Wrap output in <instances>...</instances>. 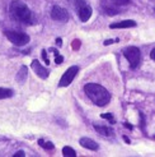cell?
<instances>
[{"label":"cell","instance_id":"obj_28","mask_svg":"<svg viewBox=\"0 0 155 157\" xmlns=\"http://www.w3.org/2000/svg\"><path fill=\"white\" fill-rule=\"evenodd\" d=\"M56 42H57L59 46H61V42H63V41H61V38H57V41H56Z\"/></svg>","mask_w":155,"mask_h":157},{"label":"cell","instance_id":"obj_10","mask_svg":"<svg viewBox=\"0 0 155 157\" xmlns=\"http://www.w3.org/2000/svg\"><path fill=\"white\" fill-rule=\"evenodd\" d=\"M79 143H80L81 147L88 148V150H90V151H98V148H99V144L96 142V140H93L90 138H87V137L80 138Z\"/></svg>","mask_w":155,"mask_h":157},{"label":"cell","instance_id":"obj_9","mask_svg":"<svg viewBox=\"0 0 155 157\" xmlns=\"http://www.w3.org/2000/svg\"><path fill=\"white\" fill-rule=\"evenodd\" d=\"M31 67H32L33 72L41 78V79H47L49 78V70L46 69L43 65L40 64V61L38 60H33L32 64H31Z\"/></svg>","mask_w":155,"mask_h":157},{"label":"cell","instance_id":"obj_26","mask_svg":"<svg viewBox=\"0 0 155 157\" xmlns=\"http://www.w3.org/2000/svg\"><path fill=\"white\" fill-rule=\"evenodd\" d=\"M123 140H125L126 143H130V139H128V138H127L126 136H123Z\"/></svg>","mask_w":155,"mask_h":157},{"label":"cell","instance_id":"obj_14","mask_svg":"<svg viewBox=\"0 0 155 157\" xmlns=\"http://www.w3.org/2000/svg\"><path fill=\"white\" fill-rule=\"evenodd\" d=\"M13 95H14L13 90L0 87V100H3V98H10V97H13Z\"/></svg>","mask_w":155,"mask_h":157},{"label":"cell","instance_id":"obj_5","mask_svg":"<svg viewBox=\"0 0 155 157\" xmlns=\"http://www.w3.org/2000/svg\"><path fill=\"white\" fill-rule=\"evenodd\" d=\"M78 72H79V67L73 65V67L69 68L66 72L63 74V77H61V79L59 82V87H67V86L74 81V78L76 77Z\"/></svg>","mask_w":155,"mask_h":157},{"label":"cell","instance_id":"obj_21","mask_svg":"<svg viewBox=\"0 0 155 157\" xmlns=\"http://www.w3.org/2000/svg\"><path fill=\"white\" fill-rule=\"evenodd\" d=\"M71 48H73V50H79V48H80V41H79V40H74L73 44H71Z\"/></svg>","mask_w":155,"mask_h":157},{"label":"cell","instance_id":"obj_7","mask_svg":"<svg viewBox=\"0 0 155 157\" xmlns=\"http://www.w3.org/2000/svg\"><path fill=\"white\" fill-rule=\"evenodd\" d=\"M102 9L108 15H117L121 13V9L117 5H114L111 0H102Z\"/></svg>","mask_w":155,"mask_h":157},{"label":"cell","instance_id":"obj_23","mask_svg":"<svg viewBox=\"0 0 155 157\" xmlns=\"http://www.w3.org/2000/svg\"><path fill=\"white\" fill-rule=\"evenodd\" d=\"M114 42H118V38H113V40H106L103 42L104 46H108V45H111V44H114Z\"/></svg>","mask_w":155,"mask_h":157},{"label":"cell","instance_id":"obj_13","mask_svg":"<svg viewBox=\"0 0 155 157\" xmlns=\"http://www.w3.org/2000/svg\"><path fill=\"white\" fill-rule=\"evenodd\" d=\"M27 73H28L27 67L26 65H22L20 69H19V72H18V74H17V81L19 83H23V82L26 81V78H27Z\"/></svg>","mask_w":155,"mask_h":157},{"label":"cell","instance_id":"obj_27","mask_svg":"<svg viewBox=\"0 0 155 157\" xmlns=\"http://www.w3.org/2000/svg\"><path fill=\"white\" fill-rule=\"evenodd\" d=\"M125 127H127L128 129H132V125H130V124H126V123H125Z\"/></svg>","mask_w":155,"mask_h":157},{"label":"cell","instance_id":"obj_20","mask_svg":"<svg viewBox=\"0 0 155 157\" xmlns=\"http://www.w3.org/2000/svg\"><path fill=\"white\" fill-rule=\"evenodd\" d=\"M100 117H102V119H107L111 124H114L116 123V119L113 117L112 114H102V115H100Z\"/></svg>","mask_w":155,"mask_h":157},{"label":"cell","instance_id":"obj_3","mask_svg":"<svg viewBox=\"0 0 155 157\" xmlns=\"http://www.w3.org/2000/svg\"><path fill=\"white\" fill-rule=\"evenodd\" d=\"M123 55L127 59V61L130 63V67L132 69H136L140 64V59H141V52L140 49L136 48V46H130V48L123 50Z\"/></svg>","mask_w":155,"mask_h":157},{"label":"cell","instance_id":"obj_19","mask_svg":"<svg viewBox=\"0 0 155 157\" xmlns=\"http://www.w3.org/2000/svg\"><path fill=\"white\" fill-rule=\"evenodd\" d=\"M111 2H112L114 5H117V6H123V5L130 4L131 0H111Z\"/></svg>","mask_w":155,"mask_h":157},{"label":"cell","instance_id":"obj_25","mask_svg":"<svg viewBox=\"0 0 155 157\" xmlns=\"http://www.w3.org/2000/svg\"><path fill=\"white\" fill-rule=\"evenodd\" d=\"M150 58H151L153 60L155 59V49H153V50H151V54H150Z\"/></svg>","mask_w":155,"mask_h":157},{"label":"cell","instance_id":"obj_18","mask_svg":"<svg viewBox=\"0 0 155 157\" xmlns=\"http://www.w3.org/2000/svg\"><path fill=\"white\" fill-rule=\"evenodd\" d=\"M52 51L55 52V63L56 64H61V63L64 61V56H61V55L59 54V51L55 50V49H52Z\"/></svg>","mask_w":155,"mask_h":157},{"label":"cell","instance_id":"obj_6","mask_svg":"<svg viewBox=\"0 0 155 157\" xmlns=\"http://www.w3.org/2000/svg\"><path fill=\"white\" fill-rule=\"evenodd\" d=\"M51 18L57 22H67L69 21V13L65 8H61L59 5L52 6L51 9Z\"/></svg>","mask_w":155,"mask_h":157},{"label":"cell","instance_id":"obj_24","mask_svg":"<svg viewBox=\"0 0 155 157\" xmlns=\"http://www.w3.org/2000/svg\"><path fill=\"white\" fill-rule=\"evenodd\" d=\"M24 151H18L17 153H14V157H24Z\"/></svg>","mask_w":155,"mask_h":157},{"label":"cell","instance_id":"obj_11","mask_svg":"<svg viewBox=\"0 0 155 157\" xmlns=\"http://www.w3.org/2000/svg\"><path fill=\"white\" fill-rule=\"evenodd\" d=\"M135 26H136L135 21L127 19V21L117 22V23H112V25H110V28H112V29H120V28H131V27H135Z\"/></svg>","mask_w":155,"mask_h":157},{"label":"cell","instance_id":"obj_1","mask_svg":"<svg viewBox=\"0 0 155 157\" xmlns=\"http://www.w3.org/2000/svg\"><path fill=\"white\" fill-rule=\"evenodd\" d=\"M84 91L87 93V96L92 100V102L96 104L99 107H103V106L108 105L111 101V93L100 84L88 83V84L84 86Z\"/></svg>","mask_w":155,"mask_h":157},{"label":"cell","instance_id":"obj_8","mask_svg":"<svg viewBox=\"0 0 155 157\" xmlns=\"http://www.w3.org/2000/svg\"><path fill=\"white\" fill-rule=\"evenodd\" d=\"M76 12H78V15H79V18H80L81 22L89 21V18L92 17V13H93L92 8H90V5H89L88 3L80 5V6L76 9Z\"/></svg>","mask_w":155,"mask_h":157},{"label":"cell","instance_id":"obj_15","mask_svg":"<svg viewBox=\"0 0 155 157\" xmlns=\"http://www.w3.org/2000/svg\"><path fill=\"white\" fill-rule=\"evenodd\" d=\"M63 155L65 157H75L76 156V152H75V150H73L70 146H65L63 148Z\"/></svg>","mask_w":155,"mask_h":157},{"label":"cell","instance_id":"obj_17","mask_svg":"<svg viewBox=\"0 0 155 157\" xmlns=\"http://www.w3.org/2000/svg\"><path fill=\"white\" fill-rule=\"evenodd\" d=\"M69 3H70L73 6H74V9H78L80 5H83V4H85L87 2L85 0H69Z\"/></svg>","mask_w":155,"mask_h":157},{"label":"cell","instance_id":"obj_4","mask_svg":"<svg viewBox=\"0 0 155 157\" xmlns=\"http://www.w3.org/2000/svg\"><path fill=\"white\" fill-rule=\"evenodd\" d=\"M5 36L12 44L15 46H24L29 42V36L24 32H18V31H5Z\"/></svg>","mask_w":155,"mask_h":157},{"label":"cell","instance_id":"obj_16","mask_svg":"<svg viewBox=\"0 0 155 157\" xmlns=\"http://www.w3.org/2000/svg\"><path fill=\"white\" fill-rule=\"evenodd\" d=\"M38 144H40L42 148H45V150H53V148H55V146H53L52 142H49V140H43V139L38 140Z\"/></svg>","mask_w":155,"mask_h":157},{"label":"cell","instance_id":"obj_22","mask_svg":"<svg viewBox=\"0 0 155 157\" xmlns=\"http://www.w3.org/2000/svg\"><path fill=\"white\" fill-rule=\"evenodd\" d=\"M42 59L45 60V64H46V65L50 64V60H49V58H47V52H46V50H42Z\"/></svg>","mask_w":155,"mask_h":157},{"label":"cell","instance_id":"obj_2","mask_svg":"<svg viewBox=\"0 0 155 157\" xmlns=\"http://www.w3.org/2000/svg\"><path fill=\"white\" fill-rule=\"evenodd\" d=\"M9 13L12 19L24 23V25H31L33 22V14L31 12V9L20 0H14L10 3L9 6Z\"/></svg>","mask_w":155,"mask_h":157},{"label":"cell","instance_id":"obj_12","mask_svg":"<svg viewBox=\"0 0 155 157\" xmlns=\"http://www.w3.org/2000/svg\"><path fill=\"white\" fill-rule=\"evenodd\" d=\"M94 129L102 136H106V137H110L113 134V130L110 128V127H104V125H96L94 124Z\"/></svg>","mask_w":155,"mask_h":157}]
</instances>
